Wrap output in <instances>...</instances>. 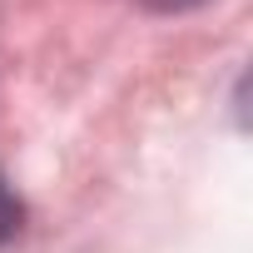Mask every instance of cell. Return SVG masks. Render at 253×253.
<instances>
[{
	"mask_svg": "<svg viewBox=\"0 0 253 253\" xmlns=\"http://www.w3.org/2000/svg\"><path fill=\"white\" fill-rule=\"evenodd\" d=\"M20 218H25V204H20V194L10 189V179L0 174V248L20 233Z\"/></svg>",
	"mask_w": 253,
	"mask_h": 253,
	"instance_id": "cell-1",
	"label": "cell"
},
{
	"mask_svg": "<svg viewBox=\"0 0 253 253\" xmlns=\"http://www.w3.org/2000/svg\"><path fill=\"white\" fill-rule=\"evenodd\" d=\"M139 5L154 15H189V10H204L209 0H139Z\"/></svg>",
	"mask_w": 253,
	"mask_h": 253,
	"instance_id": "cell-2",
	"label": "cell"
}]
</instances>
